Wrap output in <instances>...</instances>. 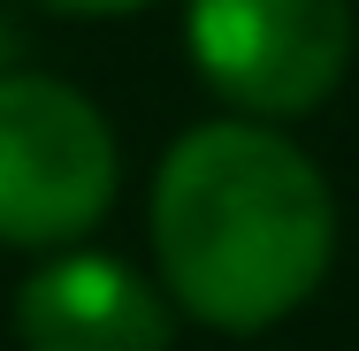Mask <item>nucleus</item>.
Wrapping results in <instances>:
<instances>
[{"label":"nucleus","instance_id":"obj_6","mask_svg":"<svg viewBox=\"0 0 359 351\" xmlns=\"http://www.w3.org/2000/svg\"><path fill=\"white\" fill-rule=\"evenodd\" d=\"M15 62V39H8V15H0V69Z\"/></svg>","mask_w":359,"mask_h":351},{"label":"nucleus","instance_id":"obj_4","mask_svg":"<svg viewBox=\"0 0 359 351\" xmlns=\"http://www.w3.org/2000/svg\"><path fill=\"white\" fill-rule=\"evenodd\" d=\"M23 351H168L176 298L115 252L62 245L15 290Z\"/></svg>","mask_w":359,"mask_h":351},{"label":"nucleus","instance_id":"obj_5","mask_svg":"<svg viewBox=\"0 0 359 351\" xmlns=\"http://www.w3.org/2000/svg\"><path fill=\"white\" fill-rule=\"evenodd\" d=\"M39 8H62V15H130V8H153V0H39Z\"/></svg>","mask_w":359,"mask_h":351},{"label":"nucleus","instance_id":"obj_3","mask_svg":"<svg viewBox=\"0 0 359 351\" xmlns=\"http://www.w3.org/2000/svg\"><path fill=\"white\" fill-rule=\"evenodd\" d=\"M184 54L237 115H313L352 62V0H184Z\"/></svg>","mask_w":359,"mask_h":351},{"label":"nucleus","instance_id":"obj_1","mask_svg":"<svg viewBox=\"0 0 359 351\" xmlns=\"http://www.w3.org/2000/svg\"><path fill=\"white\" fill-rule=\"evenodd\" d=\"M153 260L176 313L222 336H260L321 290L337 260V191L276 123H199L161 153Z\"/></svg>","mask_w":359,"mask_h":351},{"label":"nucleus","instance_id":"obj_2","mask_svg":"<svg viewBox=\"0 0 359 351\" xmlns=\"http://www.w3.org/2000/svg\"><path fill=\"white\" fill-rule=\"evenodd\" d=\"M123 160L107 115L46 69H0V245L62 252L115 207Z\"/></svg>","mask_w":359,"mask_h":351}]
</instances>
